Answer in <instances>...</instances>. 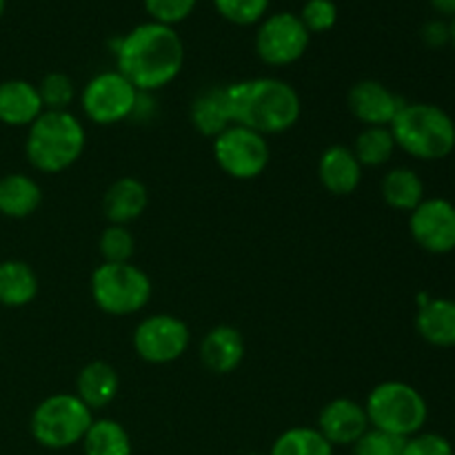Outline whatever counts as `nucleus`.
I'll return each instance as SVG.
<instances>
[{
  "label": "nucleus",
  "mask_w": 455,
  "mask_h": 455,
  "mask_svg": "<svg viewBox=\"0 0 455 455\" xmlns=\"http://www.w3.org/2000/svg\"><path fill=\"white\" fill-rule=\"evenodd\" d=\"M347 105L364 127H391L404 107V100L380 80L367 78L349 89Z\"/></svg>",
  "instance_id": "nucleus-13"
},
{
  "label": "nucleus",
  "mask_w": 455,
  "mask_h": 455,
  "mask_svg": "<svg viewBox=\"0 0 455 455\" xmlns=\"http://www.w3.org/2000/svg\"><path fill=\"white\" fill-rule=\"evenodd\" d=\"M36 87H38L44 111H67V107H69L71 100L76 98L74 80L67 74H62V71H52V74H47Z\"/></svg>",
  "instance_id": "nucleus-28"
},
{
  "label": "nucleus",
  "mask_w": 455,
  "mask_h": 455,
  "mask_svg": "<svg viewBox=\"0 0 455 455\" xmlns=\"http://www.w3.org/2000/svg\"><path fill=\"white\" fill-rule=\"evenodd\" d=\"M311 43V34L293 12L265 16L256 31V53L271 67H287L300 60Z\"/></svg>",
  "instance_id": "nucleus-10"
},
{
  "label": "nucleus",
  "mask_w": 455,
  "mask_h": 455,
  "mask_svg": "<svg viewBox=\"0 0 455 455\" xmlns=\"http://www.w3.org/2000/svg\"><path fill=\"white\" fill-rule=\"evenodd\" d=\"M389 129L398 149L425 163L449 158L455 149L453 118L431 102H404Z\"/></svg>",
  "instance_id": "nucleus-4"
},
{
  "label": "nucleus",
  "mask_w": 455,
  "mask_h": 455,
  "mask_svg": "<svg viewBox=\"0 0 455 455\" xmlns=\"http://www.w3.org/2000/svg\"><path fill=\"white\" fill-rule=\"evenodd\" d=\"M84 455H133L129 431L111 418H93L92 427L83 438Z\"/></svg>",
  "instance_id": "nucleus-24"
},
{
  "label": "nucleus",
  "mask_w": 455,
  "mask_h": 455,
  "mask_svg": "<svg viewBox=\"0 0 455 455\" xmlns=\"http://www.w3.org/2000/svg\"><path fill=\"white\" fill-rule=\"evenodd\" d=\"M151 293V278L132 262H102L92 274V298L102 314H138L149 305Z\"/></svg>",
  "instance_id": "nucleus-7"
},
{
  "label": "nucleus",
  "mask_w": 455,
  "mask_h": 455,
  "mask_svg": "<svg viewBox=\"0 0 455 455\" xmlns=\"http://www.w3.org/2000/svg\"><path fill=\"white\" fill-rule=\"evenodd\" d=\"M38 296V275L27 262H0V305L9 309H20L31 305Z\"/></svg>",
  "instance_id": "nucleus-22"
},
{
  "label": "nucleus",
  "mask_w": 455,
  "mask_h": 455,
  "mask_svg": "<svg viewBox=\"0 0 455 455\" xmlns=\"http://www.w3.org/2000/svg\"><path fill=\"white\" fill-rule=\"evenodd\" d=\"M420 36L427 47L440 49L444 44H451V25L447 20H443V18H434V20L425 22Z\"/></svg>",
  "instance_id": "nucleus-35"
},
{
  "label": "nucleus",
  "mask_w": 455,
  "mask_h": 455,
  "mask_svg": "<svg viewBox=\"0 0 455 455\" xmlns=\"http://www.w3.org/2000/svg\"><path fill=\"white\" fill-rule=\"evenodd\" d=\"M43 189L27 173H7L0 178V213L4 218L22 220L38 212Z\"/></svg>",
  "instance_id": "nucleus-21"
},
{
  "label": "nucleus",
  "mask_w": 455,
  "mask_h": 455,
  "mask_svg": "<svg viewBox=\"0 0 455 455\" xmlns=\"http://www.w3.org/2000/svg\"><path fill=\"white\" fill-rule=\"evenodd\" d=\"M271 0H213V7L234 25H258L269 12Z\"/></svg>",
  "instance_id": "nucleus-30"
},
{
  "label": "nucleus",
  "mask_w": 455,
  "mask_h": 455,
  "mask_svg": "<svg viewBox=\"0 0 455 455\" xmlns=\"http://www.w3.org/2000/svg\"><path fill=\"white\" fill-rule=\"evenodd\" d=\"M416 329L422 340L440 349L455 347V300L451 298H434L422 300L416 315Z\"/></svg>",
  "instance_id": "nucleus-20"
},
{
  "label": "nucleus",
  "mask_w": 455,
  "mask_h": 455,
  "mask_svg": "<svg viewBox=\"0 0 455 455\" xmlns=\"http://www.w3.org/2000/svg\"><path fill=\"white\" fill-rule=\"evenodd\" d=\"M363 164L354 149L347 145H331L318 160V178L324 189L333 196H351L363 182Z\"/></svg>",
  "instance_id": "nucleus-16"
},
{
  "label": "nucleus",
  "mask_w": 455,
  "mask_h": 455,
  "mask_svg": "<svg viewBox=\"0 0 455 455\" xmlns=\"http://www.w3.org/2000/svg\"><path fill=\"white\" fill-rule=\"evenodd\" d=\"M138 98L140 92L120 71H100L84 84L80 107L92 123L109 127L133 118Z\"/></svg>",
  "instance_id": "nucleus-8"
},
{
  "label": "nucleus",
  "mask_w": 455,
  "mask_h": 455,
  "mask_svg": "<svg viewBox=\"0 0 455 455\" xmlns=\"http://www.w3.org/2000/svg\"><path fill=\"white\" fill-rule=\"evenodd\" d=\"M27 129V160L43 173L65 172L78 163L87 147L84 124L69 109L43 111Z\"/></svg>",
  "instance_id": "nucleus-3"
},
{
  "label": "nucleus",
  "mask_w": 455,
  "mask_h": 455,
  "mask_svg": "<svg viewBox=\"0 0 455 455\" xmlns=\"http://www.w3.org/2000/svg\"><path fill=\"white\" fill-rule=\"evenodd\" d=\"M382 198L395 212L411 213L425 200V182L413 169L395 167L382 178Z\"/></svg>",
  "instance_id": "nucleus-23"
},
{
  "label": "nucleus",
  "mask_w": 455,
  "mask_h": 455,
  "mask_svg": "<svg viewBox=\"0 0 455 455\" xmlns=\"http://www.w3.org/2000/svg\"><path fill=\"white\" fill-rule=\"evenodd\" d=\"M364 411L373 429L404 440L420 434L429 418L425 395L403 380H387L373 387L364 403Z\"/></svg>",
  "instance_id": "nucleus-5"
},
{
  "label": "nucleus",
  "mask_w": 455,
  "mask_h": 455,
  "mask_svg": "<svg viewBox=\"0 0 455 455\" xmlns=\"http://www.w3.org/2000/svg\"><path fill=\"white\" fill-rule=\"evenodd\" d=\"M449 25H451V44H453V49H455V18L451 22H449Z\"/></svg>",
  "instance_id": "nucleus-37"
},
{
  "label": "nucleus",
  "mask_w": 455,
  "mask_h": 455,
  "mask_svg": "<svg viewBox=\"0 0 455 455\" xmlns=\"http://www.w3.org/2000/svg\"><path fill=\"white\" fill-rule=\"evenodd\" d=\"M267 455H333V447L315 427H291L274 440Z\"/></svg>",
  "instance_id": "nucleus-26"
},
{
  "label": "nucleus",
  "mask_w": 455,
  "mask_h": 455,
  "mask_svg": "<svg viewBox=\"0 0 455 455\" xmlns=\"http://www.w3.org/2000/svg\"><path fill=\"white\" fill-rule=\"evenodd\" d=\"M431 7L443 18H455V0H431Z\"/></svg>",
  "instance_id": "nucleus-36"
},
{
  "label": "nucleus",
  "mask_w": 455,
  "mask_h": 455,
  "mask_svg": "<svg viewBox=\"0 0 455 455\" xmlns=\"http://www.w3.org/2000/svg\"><path fill=\"white\" fill-rule=\"evenodd\" d=\"M298 16L311 36L327 34L338 22V4L333 0H307Z\"/></svg>",
  "instance_id": "nucleus-32"
},
{
  "label": "nucleus",
  "mask_w": 455,
  "mask_h": 455,
  "mask_svg": "<svg viewBox=\"0 0 455 455\" xmlns=\"http://www.w3.org/2000/svg\"><path fill=\"white\" fill-rule=\"evenodd\" d=\"M231 124H240L260 136H278L298 124L302 100L287 80L249 78L225 87Z\"/></svg>",
  "instance_id": "nucleus-2"
},
{
  "label": "nucleus",
  "mask_w": 455,
  "mask_h": 455,
  "mask_svg": "<svg viewBox=\"0 0 455 455\" xmlns=\"http://www.w3.org/2000/svg\"><path fill=\"white\" fill-rule=\"evenodd\" d=\"M198 0H142L151 20L160 25L176 27L178 22L187 20L194 13Z\"/></svg>",
  "instance_id": "nucleus-33"
},
{
  "label": "nucleus",
  "mask_w": 455,
  "mask_h": 455,
  "mask_svg": "<svg viewBox=\"0 0 455 455\" xmlns=\"http://www.w3.org/2000/svg\"><path fill=\"white\" fill-rule=\"evenodd\" d=\"M149 204V191L138 178L123 176L111 182L102 198V213L109 225H124L138 220Z\"/></svg>",
  "instance_id": "nucleus-17"
},
{
  "label": "nucleus",
  "mask_w": 455,
  "mask_h": 455,
  "mask_svg": "<svg viewBox=\"0 0 455 455\" xmlns=\"http://www.w3.org/2000/svg\"><path fill=\"white\" fill-rule=\"evenodd\" d=\"M213 158L234 180H253L269 167L271 149L265 136L240 124H231L213 138Z\"/></svg>",
  "instance_id": "nucleus-9"
},
{
  "label": "nucleus",
  "mask_w": 455,
  "mask_h": 455,
  "mask_svg": "<svg viewBox=\"0 0 455 455\" xmlns=\"http://www.w3.org/2000/svg\"><path fill=\"white\" fill-rule=\"evenodd\" d=\"M398 149L389 127H364L354 142V154L363 167H382Z\"/></svg>",
  "instance_id": "nucleus-27"
},
{
  "label": "nucleus",
  "mask_w": 455,
  "mask_h": 455,
  "mask_svg": "<svg viewBox=\"0 0 455 455\" xmlns=\"http://www.w3.org/2000/svg\"><path fill=\"white\" fill-rule=\"evenodd\" d=\"M191 331L185 320L172 314H156L140 320L133 331V349L149 364H169L187 354Z\"/></svg>",
  "instance_id": "nucleus-11"
},
{
  "label": "nucleus",
  "mask_w": 455,
  "mask_h": 455,
  "mask_svg": "<svg viewBox=\"0 0 455 455\" xmlns=\"http://www.w3.org/2000/svg\"><path fill=\"white\" fill-rule=\"evenodd\" d=\"M243 455H267V453H256V451H251V453H243Z\"/></svg>",
  "instance_id": "nucleus-39"
},
{
  "label": "nucleus",
  "mask_w": 455,
  "mask_h": 455,
  "mask_svg": "<svg viewBox=\"0 0 455 455\" xmlns=\"http://www.w3.org/2000/svg\"><path fill=\"white\" fill-rule=\"evenodd\" d=\"M120 391V376L114 364L105 360H93L80 369L76 378V395L87 404L92 411L109 407Z\"/></svg>",
  "instance_id": "nucleus-19"
},
{
  "label": "nucleus",
  "mask_w": 455,
  "mask_h": 455,
  "mask_svg": "<svg viewBox=\"0 0 455 455\" xmlns=\"http://www.w3.org/2000/svg\"><path fill=\"white\" fill-rule=\"evenodd\" d=\"M191 124L196 132L207 138H216L231 127L229 109H227L225 87H213L200 93L191 105Z\"/></svg>",
  "instance_id": "nucleus-25"
},
{
  "label": "nucleus",
  "mask_w": 455,
  "mask_h": 455,
  "mask_svg": "<svg viewBox=\"0 0 455 455\" xmlns=\"http://www.w3.org/2000/svg\"><path fill=\"white\" fill-rule=\"evenodd\" d=\"M364 404L351 398H336L324 404L318 413V427L323 438L336 447H351L369 429Z\"/></svg>",
  "instance_id": "nucleus-14"
},
{
  "label": "nucleus",
  "mask_w": 455,
  "mask_h": 455,
  "mask_svg": "<svg viewBox=\"0 0 455 455\" xmlns=\"http://www.w3.org/2000/svg\"><path fill=\"white\" fill-rule=\"evenodd\" d=\"M247 347L243 333L229 324H218L200 342V360L216 376H229L243 364Z\"/></svg>",
  "instance_id": "nucleus-15"
},
{
  "label": "nucleus",
  "mask_w": 455,
  "mask_h": 455,
  "mask_svg": "<svg viewBox=\"0 0 455 455\" xmlns=\"http://www.w3.org/2000/svg\"><path fill=\"white\" fill-rule=\"evenodd\" d=\"M403 455H455L453 444L444 435L420 431L404 440Z\"/></svg>",
  "instance_id": "nucleus-34"
},
{
  "label": "nucleus",
  "mask_w": 455,
  "mask_h": 455,
  "mask_svg": "<svg viewBox=\"0 0 455 455\" xmlns=\"http://www.w3.org/2000/svg\"><path fill=\"white\" fill-rule=\"evenodd\" d=\"M404 438L385 434L380 429L369 427L354 444H351V455H403Z\"/></svg>",
  "instance_id": "nucleus-31"
},
{
  "label": "nucleus",
  "mask_w": 455,
  "mask_h": 455,
  "mask_svg": "<svg viewBox=\"0 0 455 455\" xmlns=\"http://www.w3.org/2000/svg\"><path fill=\"white\" fill-rule=\"evenodd\" d=\"M4 7H7V0H0V18H3V13H4Z\"/></svg>",
  "instance_id": "nucleus-38"
},
{
  "label": "nucleus",
  "mask_w": 455,
  "mask_h": 455,
  "mask_svg": "<svg viewBox=\"0 0 455 455\" xmlns=\"http://www.w3.org/2000/svg\"><path fill=\"white\" fill-rule=\"evenodd\" d=\"M44 111L36 84L12 78L0 83V123L7 127H29Z\"/></svg>",
  "instance_id": "nucleus-18"
},
{
  "label": "nucleus",
  "mask_w": 455,
  "mask_h": 455,
  "mask_svg": "<svg viewBox=\"0 0 455 455\" xmlns=\"http://www.w3.org/2000/svg\"><path fill=\"white\" fill-rule=\"evenodd\" d=\"M116 71L140 93L158 92L178 78L185 65V43L176 27L147 20L116 40Z\"/></svg>",
  "instance_id": "nucleus-1"
},
{
  "label": "nucleus",
  "mask_w": 455,
  "mask_h": 455,
  "mask_svg": "<svg viewBox=\"0 0 455 455\" xmlns=\"http://www.w3.org/2000/svg\"><path fill=\"white\" fill-rule=\"evenodd\" d=\"M93 422V411L76 394H53L40 400L29 420L36 443L52 451L76 447Z\"/></svg>",
  "instance_id": "nucleus-6"
},
{
  "label": "nucleus",
  "mask_w": 455,
  "mask_h": 455,
  "mask_svg": "<svg viewBox=\"0 0 455 455\" xmlns=\"http://www.w3.org/2000/svg\"><path fill=\"white\" fill-rule=\"evenodd\" d=\"M409 231L427 253L455 251V204L447 198H425L409 213Z\"/></svg>",
  "instance_id": "nucleus-12"
},
{
  "label": "nucleus",
  "mask_w": 455,
  "mask_h": 455,
  "mask_svg": "<svg viewBox=\"0 0 455 455\" xmlns=\"http://www.w3.org/2000/svg\"><path fill=\"white\" fill-rule=\"evenodd\" d=\"M98 251L105 262H132L136 253V238L124 225H109L100 234Z\"/></svg>",
  "instance_id": "nucleus-29"
}]
</instances>
